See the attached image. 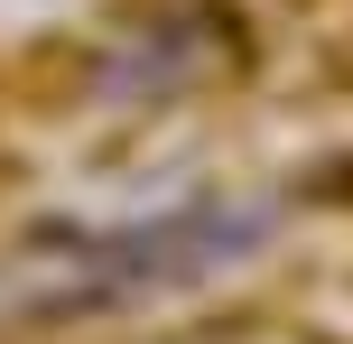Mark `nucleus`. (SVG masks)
I'll use <instances>...</instances> for the list:
<instances>
[{
    "label": "nucleus",
    "mask_w": 353,
    "mask_h": 344,
    "mask_svg": "<svg viewBox=\"0 0 353 344\" xmlns=\"http://www.w3.org/2000/svg\"><path fill=\"white\" fill-rule=\"evenodd\" d=\"M270 233H279L270 196H186V205H159V214H130V223H84V233H56L28 252L37 279L19 289V307L47 316V326L159 307V298H186L205 279L242 270Z\"/></svg>",
    "instance_id": "nucleus-1"
}]
</instances>
